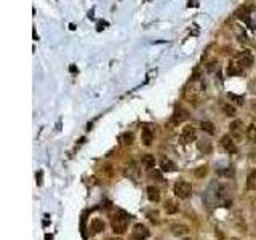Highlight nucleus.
I'll return each mask as SVG.
<instances>
[{"mask_svg": "<svg viewBox=\"0 0 256 240\" xmlns=\"http://www.w3.org/2000/svg\"><path fill=\"white\" fill-rule=\"evenodd\" d=\"M91 231L98 234V232H103L104 231V223L103 219H99V218H95V219H91Z\"/></svg>", "mask_w": 256, "mask_h": 240, "instance_id": "dca6fc26", "label": "nucleus"}, {"mask_svg": "<svg viewBox=\"0 0 256 240\" xmlns=\"http://www.w3.org/2000/svg\"><path fill=\"white\" fill-rule=\"evenodd\" d=\"M247 136H248V139H250L251 143H256V125L254 123H251L247 128Z\"/></svg>", "mask_w": 256, "mask_h": 240, "instance_id": "4be33fe9", "label": "nucleus"}, {"mask_svg": "<svg viewBox=\"0 0 256 240\" xmlns=\"http://www.w3.org/2000/svg\"><path fill=\"white\" fill-rule=\"evenodd\" d=\"M32 35H34V40H39V35H37V31H35V27L32 29Z\"/></svg>", "mask_w": 256, "mask_h": 240, "instance_id": "2f4dec72", "label": "nucleus"}, {"mask_svg": "<svg viewBox=\"0 0 256 240\" xmlns=\"http://www.w3.org/2000/svg\"><path fill=\"white\" fill-rule=\"evenodd\" d=\"M171 232L175 235H186L189 232V227L183 224H171Z\"/></svg>", "mask_w": 256, "mask_h": 240, "instance_id": "4468645a", "label": "nucleus"}, {"mask_svg": "<svg viewBox=\"0 0 256 240\" xmlns=\"http://www.w3.org/2000/svg\"><path fill=\"white\" fill-rule=\"evenodd\" d=\"M88 18H90V19L95 18V10H90V11H88Z\"/></svg>", "mask_w": 256, "mask_h": 240, "instance_id": "7c9ffc66", "label": "nucleus"}, {"mask_svg": "<svg viewBox=\"0 0 256 240\" xmlns=\"http://www.w3.org/2000/svg\"><path fill=\"white\" fill-rule=\"evenodd\" d=\"M195 139H197V130L192 125H186L183 128L181 135H179V141L183 144H189V143H192V141H195Z\"/></svg>", "mask_w": 256, "mask_h": 240, "instance_id": "20e7f679", "label": "nucleus"}, {"mask_svg": "<svg viewBox=\"0 0 256 240\" xmlns=\"http://www.w3.org/2000/svg\"><path fill=\"white\" fill-rule=\"evenodd\" d=\"M163 208H165V211L168 215H175V213H178V210H179V207L176 205L175 200H167L165 205H163Z\"/></svg>", "mask_w": 256, "mask_h": 240, "instance_id": "2eb2a0df", "label": "nucleus"}, {"mask_svg": "<svg viewBox=\"0 0 256 240\" xmlns=\"http://www.w3.org/2000/svg\"><path fill=\"white\" fill-rule=\"evenodd\" d=\"M143 163L146 168H149V170H152V168L155 167V159H154V155L151 154H146L144 157H143Z\"/></svg>", "mask_w": 256, "mask_h": 240, "instance_id": "aec40b11", "label": "nucleus"}, {"mask_svg": "<svg viewBox=\"0 0 256 240\" xmlns=\"http://www.w3.org/2000/svg\"><path fill=\"white\" fill-rule=\"evenodd\" d=\"M106 27H107V23H106V21H98V23H96V31L98 32H101V31H104L106 29Z\"/></svg>", "mask_w": 256, "mask_h": 240, "instance_id": "a878e982", "label": "nucleus"}, {"mask_svg": "<svg viewBox=\"0 0 256 240\" xmlns=\"http://www.w3.org/2000/svg\"><path fill=\"white\" fill-rule=\"evenodd\" d=\"M235 58L239 59V62L242 66H243L245 69H248V67H251V64H253V56H251V53L248 51V50H243V51H239L237 54H235Z\"/></svg>", "mask_w": 256, "mask_h": 240, "instance_id": "423d86ee", "label": "nucleus"}, {"mask_svg": "<svg viewBox=\"0 0 256 240\" xmlns=\"http://www.w3.org/2000/svg\"><path fill=\"white\" fill-rule=\"evenodd\" d=\"M131 235H133L134 240H146V238L149 237V231H147V227H146L144 224L138 223V224H134V226H133Z\"/></svg>", "mask_w": 256, "mask_h": 240, "instance_id": "39448f33", "label": "nucleus"}, {"mask_svg": "<svg viewBox=\"0 0 256 240\" xmlns=\"http://www.w3.org/2000/svg\"><path fill=\"white\" fill-rule=\"evenodd\" d=\"M160 168H162V171H167V173L176 171V165L170 159H162L160 160Z\"/></svg>", "mask_w": 256, "mask_h": 240, "instance_id": "ddd939ff", "label": "nucleus"}, {"mask_svg": "<svg viewBox=\"0 0 256 240\" xmlns=\"http://www.w3.org/2000/svg\"><path fill=\"white\" fill-rule=\"evenodd\" d=\"M141 138H143V143L144 146H151L152 141H154V131L151 128H143V133H141Z\"/></svg>", "mask_w": 256, "mask_h": 240, "instance_id": "f8f14e48", "label": "nucleus"}, {"mask_svg": "<svg viewBox=\"0 0 256 240\" xmlns=\"http://www.w3.org/2000/svg\"><path fill=\"white\" fill-rule=\"evenodd\" d=\"M231 133L234 136H240V131H242V122L240 120H234V122L231 123Z\"/></svg>", "mask_w": 256, "mask_h": 240, "instance_id": "6ab92c4d", "label": "nucleus"}, {"mask_svg": "<svg viewBox=\"0 0 256 240\" xmlns=\"http://www.w3.org/2000/svg\"><path fill=\"white\" fill-rule=\"evenodd\" d=\"M253 111H256V101L253 103Z\"/></svg>", "mask_w": 256, "mask_h": 240, "instance_id": "72a5a7b5", "label": "nucleus"}, {"mask_svg": "<svg viewBox=\"0 0 256 240\" xmlns=\"http://www.w3.org/2000/svg\"><path fill=\"white\" fill-rule=\"evenodd\" d=\"M221 146H223L229 154H235V152H237V146H235V143H234L232 136H229V135H226V136L221 138Z\"/></svg>", "mask_w": 256, "mask_h": 240, "instance_id": "6e6552de", "label": "nucleus"}, {"mask_svg": "<svg viewBox=\"0 0 256 240\" xmlns=\"http://www.w3.org/2000/svg\"><path fill=\"white\" fill-rule=\"evenodd\" d=\"M173 192H175V195L178 197V199L184 200V199H187V197L192 194V186L187 181H178L173 186Z\"/></svg>", "mask_w": 256, "mask_h": 240, "instance_id": "7ed1b4c3", "label": "nucleus"}, {"mask_svg": "<svg viewBox=\"0 0 256 240\" xmlns=\"http://www.w3.org/2000/svg\"><path fill=\"white\" fill-rule=\"evenodd\" d=\"M198 149H200L202 152H205V154H210L211 152V144L208 143V141H200V143H198Z\"/></svg>", "mask_w": 256, "mask_h": 240, "instance_id": "b1692460", "label": "nucleus"}, {"mask_svg": "<svg viewBox=\"0 0 256 240\" xmlns=\"http://www.w3.org/2000/svg\"><path fill=\"white\" fill-rule=\"evenodd\" d=\"M243 70H245V67L240 64L237 58H234V59L229 61V66H227V75H239V74L243 72Z\"/></svg>", "mask_w": 256, "mask_h": 240, "instance_id": "0eeeda50", "label": "nucleus"}, {"mask_svg": "<svg viewBox=\"0 0 256 240\" xmlns=\"http://www.w3.org/2000/svg\"><path fill=\"white\" fill-rule=\"evenodd\" d=\"M133 139H134L133 133H130V131H125L123 135L120 136V143H122V146H131V144H133Z\"/></svg>", "mask_w": 256, "mask_h": 240, "instance_id": "f3484780", "label": "nucleus"}, {"mask_svg": "<svg viewBox=\"0 0 256 240\" xmlns=\"http://www.w3.org/2000/svg\"><path fill=\"white\" fill-rule=\"evenodd\" d=\"M75 27H77L75 24H69V29H70V31H75Z\"/></svg>", "mask_w": 256, "mask_h": 240, "instance_id": "473e14b6", "label": "nucleus"}, {"mask_svg": "<svg viewBox=\"0 0 256 240\" xmlns=\"http://www.w3.org/2000/svg\"><path fill=\"white\" fill-rule=\"evenodd\" d=\"M203 96H205V83L200 79L190 80L189 87L184 91V98L187 101H190L192 104H198L203 99Z\"/></svg>", "mask_w": 256, "mask_h": 240, "instance_id": "f257e3e1", "label": "nucleus"}, {"mask_svg": "<svg viewBox=\"0 0 256 240\" xmlns=\"http://www.w3.org/2000/svg\"><path fill=\"white\" fill-rule=\"evenodd\" d=\"M187 6H189V8H190V6H198V2H197V0H190V2L187 3Z\"/></svg>", "mask_w": 256, "mask_h": 240, "instance_id": "c85d7f7f", "label": "nucleus"}, {"mask_svg": "<svg viewBox=\"0 0 256 240\" xmlns=\"http://www.w3.org/2000/svg\"><path fill=\"white\" fill-rule=\"evenodd\" d=\"M128 218L126 215H123V213H119V215H115L111 219V227H112V232L114 234H117V235H122V234H125L126 232V226H128Z\"/></svg>", "mask_w": 256, "mask_h": 240, "instance_id": "f03ea898", "label": "nucleus"}, {"mask_svg": "<svg viewBox=\"0 0 256 240\" xmlns=\"http://www.w3.org/2000/svg\"><path fill=\"white\" fill-rule=\"evenodd\" d=\"M227 98H229L231 101H234L237 106H243V103H245L243 96H239V95H235V93H227Z\"/></svg>", "mask_w": 256, "mask_h": 240, "instance_id": "5701e85b", "label": "nucleus"}, {"mask_svg": "<svg viewBox=\"0 0 256 240\" xmlns=\"http://www.w3.org/2000/svg\"><path fill=\"white\" fill-rule=\"evenodd\" d=\"M207 173H208V167L207 165H200V167H197L195 170H194V176H195V178H198V179L205 178Z\"/></svg>", "mask_w": 256, "mask_h": 240, "instance_id": "a211bd4d", "label": "nucleus"}, {"mask_svg": "<svg viewBox=\"0 0 256 240\" xmlns=\"http://www.w3.org/2000/svg\"><path fill=\"white\" fill-rule=\"evenodd\" d=\"M69 72H70V74H75V72H79V69H77L75 64H70V66H69Z\"/></svg>", "mask_w": 256, "mask_h": 240, "instance_id": "bb28decb", "label": "nucleus"}, {"mask_svg": "<svg viewBox=\"0 0 256 240\" xmlns=\"http://www.w3.org/2000/svg\"><path fill=\"white\" fill-rule=\"evenodd\" d=\"M247 189L248 190H256V168L250 170L247 176Z\"/></svg>", "mask_w": 256, "mask_h": 240, "instance_id": "9b49d317", "label": "nucleus"}, {"mask_svg": "<svg viewBox=\"0 0 256 240\" xmlns=\"http://www.w3.org/2000/svg\"><path fill=\"white\" fill-rule=\"evenodd\" d=\"M42 174H43L42 171H39V173H37V184H42Z\"/></svg>", "mask_w": 256, "mask_h": 240, "instance_id": "c756f323", "label": "nucleus"}, {"mask_svg": "<svg viewBox=\"0 0 256 240\" xmlns=\"http://www.w3.org/2000/svg\"><path fill=\"white\" fill-rule=\"evenodd\" d=\"M223 112L227 117H234L235 115V107H232V106H229V104H224L223 106Z\"/></svg>", "mask_w": 256, "mask_h": 240, "instance_id": "393cba45", "label": "nucleus"}, {"mask_svg": "<svg viewBox=\"0 0 256 240\" xmlns=\"http://www.w3.org/2000/svg\"><path fill=\"white\" fill-rule=\"evenodd\" d=\"M184 240H190V238H184Z\"/></svg>", "mask_w": 256, "mask_h": 240, "instance_id": "f704fd0d", "label": "nucleus"}, {"mask_svg": "<svg viewBox=\"0 0 256 240\" xmlns=\"http://www.w3.org/2000/svg\"><path fill=\"white\" fill-rule=\"evenodd\" d=\"M184 112L183 111H176L175 114L171 115V118H170V122H168V128H175V126H178L183 120H184Z\"/></svg>", "mask_w": 256, "mask_h": 240, "instance_id": "1a4fd4ad", "label": "nucleus"}, {"mask_svg": "<svg viewBox=\"0 0 256 240\" xmlns=\"http://www.w3.org/2000/svg\"><path fill=\"white\" fill-rule=\"evenodd\" d=\"M147 197H149V200L154 202V203L160 202V190H159V187L149 186V187H147Z\"/></svg>", "mask_w": 256, "mask_h": 240, "instance_id": "9d476101", "label": "nucleus"}, {"mask_svg": "<svg viewBox=\"0 0 256 240\" xmlns=\"http://www.w3.org/2000/svg\"><path fill=\"white\" fill-rule=\"evenodd\" d=\"M147 216H149V219H152V221L157 223V213H149Z\"/></svg>", "mask_w": 256, "mask_h": 240, "instance_id": "cd10ccee", "label": "nucleus"}, {"mask_svg": "<svg viewBox=\"0 0 256 240\" xmlns=\"http://www.w3.org/2000/svg\"><path fill=\"white\" fill-rule=\"evenodd\" d=\"M200 128L205 131V133H208V135H215V133H216V130H215V125H213L211 122H202L200 123Z\"/></svg>", "mask_w": 256, "mask_h": 240, "instance_id": "412c9836", "label": "nucleus"}]
</instances>
